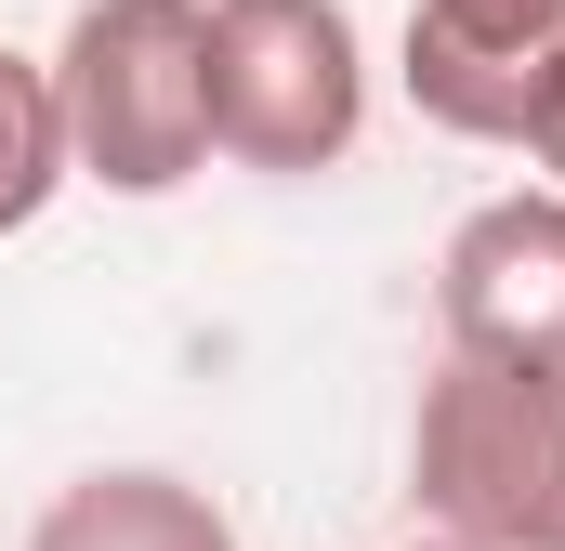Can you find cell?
Returning a JSON list of instances; mask_svg holds the SVG:
<instances>
[{
	"instance_id": "6da1fadb",
	"label": "cell",
	"mask_w": 565,
	"mask_h": 551,
	"mask_svg": "<svg viewBox=\"0 0 565 551\" xmlns=\"http://www.w3.org/2000/svg\"><path fill=\"white\" fill-rule=\"evenodd\" d=\"M66 158L106 197H184L211 171V0H79L53 40Z\"/></svg>"
},
{
	"instance_id": "7a4b0ae2",
	"label": "cell",
	"mask_w": 565,
	"mask_h": 551,
	"mask_svg": "<svg viewBox=\"0 0 565 551\" xmlns=\"http://www.w3.org/2000/svg\"><path fill=\"white\" fill-rule=\"evenodd\" d=\"M408 499L473 551H565V368L447 355L408 420Z\"/></svg>"
},
{
	"instance_id": "3957f363",
	"label": "cell",
	"mask_w": 565,
	"mask_h": 551,
	"mask_svg": "<svg viewBox=\"0 0 565 551\" xmlns=\"http://www.w3.org/2000/svg\"><path fill=\"white\" fill-rule=\"evenodd\" d=\"M369 132V40L342 0H211V158L316 184Z\"/></svg>"
},
{
	"instance_id": "277c9868",
	"label": "cell",
	"mask_w": 565,
	"mask_h": 551,
	"mask_svg": "<svg viewBox=\"0 0 565 551\" xmlns=\"http://www.w3.org/2000/svg\"><path fill=\"white\" fill-rule=\"evenodd\" d=\"M434 328L447 355H487V368H565V184H513L447 224Z\"/></svg>"
},
{
	"instance_id": "5b68a950",
	"label": "cell",
	"mask_w": 565,
	"mask_h": 551,
	"mask_svg": "<svg viewBox=\"0 0 565 551\" xmlns=\"http://www.w3.org/2000/svg\"><path fill=\"white\" fill-rule=\"evenodd\" d=\"M565 40V0H408V106H422L447 144H513V106H526V66Z\"/></svg>"
},
{
	"instance_id": "8992f818",
	"label": "cell",
	"mask_w": 565,
	"mask_h": 551,
	"mask_svg": "<svg viewBox=\"0 0 565 551\" xmlns=\"http://www.w3.org/2000/svg\"><path fill=\"white\" fill-rule=\"evenodd\" d=\"M26 551H237V526H224L211 486H184L158 460H119V473L53 486L40 526H26Z\"/></svg>"
},
{
	"instance_id": "52a82bcc",
	"label": "cell",
	"mask_w": 565,
	"mask_h": 551,
	"mask_svg": "<svg viewBox=\"0 0 565 551\" xmlns=\"http://www.w3.org/2000/svg\"><path fill=\"white\" fill-rule=\"evenodd\" d=\"M66 184H79V158H66V106H53V53L0 40V237H26Z\"/></svg>"
},
{
	"instance_id": "ba28073f",
	"label": "cell",
	"mask_w": 565,
	"mask_h": 551,
	"mask_svg": "<svg viewBox=\"0 0 565 551\" xmlns=\"http://www.w3.org/2000/svg\"><path fill=\"white\" fill-rule=\"evenodd\" d=\"M513 158L540 171V184H565V40L526 66V106H513Z\"/></svg>"
},
{
	"instance_id": "9c48e42d",
	"label": "cell",
	"mask_w": 565,
	"mask_h": 551,
	"mask_svg": "<svg viewBox=\"0 0 565 551\" xmlns=\"http://www.w3.org/2000/svg\"><path fill=\"white\" fill-rule=\"evenodd\" d=\"M408 551H473V539H447V526H434V539H408Z\"/></svg>"
}]
</instances>
